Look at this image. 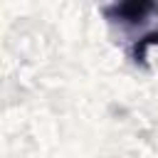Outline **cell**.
Wrapping results in <instances>:
<instances>
[{"instance_id": "6da1fadb", "label": "cell", "mask_w": 158, "mask_h": 158, "mask_svg": "<svg viewBox=\"0 0 158 158\" xmlns=\"http://www.w3.org/2000/svg\"><path fill=\"white\" fill-rule=\"evenodd\" d=\"M109 25L121 35L128 57L136 67H146L148 49L158 44V2L126 0L101 7Z\"/></svg>"}]
</instances>
